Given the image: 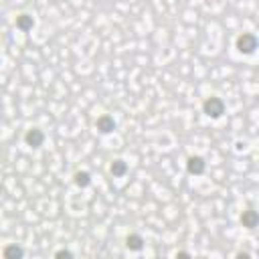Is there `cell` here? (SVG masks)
I'll return each mask as SVG.
<instances>
[{"label": "cell", "mask_w": 259, "mask_h": 259, "mask_svg": "<svg viewBox=\"0 0 259 259\" xmlns=\"http://www.w3.org/2000/svg\"><path fill=\"white\" fill-rule=\"evenodd\" d=\"M202 113L210 119H219L223 113H225V101L217 95H210L202 101Z\"/></svg>", "instance_id": "6da1fadb"}, {"label": "cell", "mask_w": 259, "mask_h": 259, "mask_svg": "<svg viewBox=\"0 0 259 259\" xmlns=\"http://www.w3.org/2000/svg\"><path fill=\"white\" fill-rule=\"evenodd\" d=\"M235 49L241 53V55H253L255 49H257V36L253 32H241L237 38H235Z\"/></svg>", "instance_id": "7a4b0ae2"}, {"label": "cell", "mask_w": 259, "mask_h": 259, "mask_svg": "<svg viewBox=\"0 0 259 259\" xmlns=\"http://www.w3.org/2000/svg\"><path fill=\"white\" fill-rule=\"evenodd\" d=\"M24 144H26L28 148H40V146L45 144V132L38 130V127L26 130V134H24Z\"/></svg>", "instance_id": "3957f363"}, {"label": "cell", "mask_w": 259, "mask_h": 259, "mask_svg": "<svg viewBox=\"0 0 259 259\" xmlns=\"http://www.w3.org/2000/svg\"><path fill=\"white\" fill-rule=\"evenodd\" d=\"M186 170H188V174H192V176L204 174V170H206L204 158H202V156H188V160H186Z\"/></svg>", "instance_id": "277c9868"}, {"label": "cell", "mask_w": 259, "mask_h": 259, "mask_svg": "<svg viewBox=\"0 0 259 259\" xmlns=\"http://www.w3.org/2000/svg\"><path fill=\"white\" fill-rule=\"evenodd\" d=\"M95 130H97L99 134H111V132L115 130V119H113V115H109V113L99 115V117L95 119Z\"/></svg>", "instance_id": "5b68a950"}, {"label": "cell", "mask_w": 259, "mask_h": 259, "mask_svg": "<svg viewBox=\"0 0 259 259\" xmlns=\"http://www.w3.org/2000/svg\"><path fill=\"white\" fill-rule=\"evenodd\" d=\"M239 221H241V225H243L245 229L253 231V229L257 227V223H259V214H257V210H253V208H247V210H243V212H241Z\"/></svg>", "instance_id": "8992f818"}, {"label": "cell", "mask_w": 259, "mask_h": 259, "mask_svg": "<svg viewBox=\"0 0 259 259\" xmlns=\"http://www.w3.org/2000/svg\"><path fill=\"white\" fill-rule=\"evenodd\" d=\"M109 174H111L113 178H121V176H125V174H127V162L121 160V158L111 160V164H109Z\"/></svg>", "instance_id": "52a82bcc"}, {"label": "cell", "mask_w": 259, "mask_h": 259, "mask_svg": "<svg viewBox=\"0 0 259 259\" xmlns=\"http://www.w3.org/2000/svg\"><path fill=\"white\" fill-rule=\"evenodd\" d=\"M123 243H125V247L130 249V251H142L144 249V237L140 235V233H130L125 239H123Z\"/></svg>", "instance_id": "ba28073f"}, {"label": "cell", "mask_w": 259, "mask_h": 259, "mask_svg": "<svg viewBox=\"0 0 259 259\" xmlns=\"http://www.w3.org/2000/svg\"><path fill=\"white\" fill-rule=\"evenodd\" d=\"M14 24H16V28H18V30L28 32V30H32V26H34V18H32L28 12H22V14H18V16H16Z\"/></svg>", "instance_id": "9c48e42d"}, {"label": "cell", "mask_w": 259, "mask_h": 259, "mask_svg": "<svg viewBox=\"0 0 259 259\" xmlns=\"http://www.w3.org/2000/svg\"><path fill=\"white\" fill-rule=\"evenodd\" d=\"M73 182H75V186H79V188H87V186L91 184V172H87V170H77V172L73 174Z\"/></svg>", "instance_id": "30bf717a"}, {"label": "cell", "mask_w": 259, "mask_h": 259, "mask_svg": "<svg viewBox=\"0 0 259 259\" xmlns=\"http://www.w3.org/2000/svg\"><path fill=\"white\" fill-rule=\"evenodd\" d=\"M2 255H4L6 259H20V257H24V249H22L20 245H16V243H10V245L4 247Z\"/></svg>", "instance_id": "8fae6325"}, {"label": "cell", "mask_w": 259, "mask_h": 259, "mask_svg": "<svg viewBox=\"0 0 259 259\" xmlns=\"http://www.w3.org/2000/svg\"><path fill=\"white\" fill-rule=\"evenodd\" d=\"M55 257H67V259H71L73 253H71L69 249H57V251H55Z\"/></svg>", "instance_id": "7c38bea8"}, {"label": "cell", "mask_w": 259, "mask_h": 259, "mask_svg": "<svg viewBox=\"0 0 259 259\" xmlns=\"http://www.w3.org/2000/svg\"><path fill=\"white\" fill-rule=\"evenodd\" d=\"M235 257H237V259H249V257H251V253H249V251H237V253H235Z\"/></svg>", "instance_id": "4fadbf2b"}, {"label": "cell", "mask_w": 259, "mask_h": 259, "mask_svg": "<svg viewBox=\"0 0 259 259\" xmlns=\"http://www.w3.org/2000/svg\"><path fill=\"white\" fill-rule=\"evenodd\" d=\"M178 257H182V259H188V257H190V253H188V251H176V259H178Z\"/></svg>", "instance_id": "5bb4252c"}, {"label": "cell", "mask_w": 259, "mask_h": 259, "mask_svg": "<svg viewBox=\"0 0 259 259\" xmlns=\"http://www.w3.org/2000/svg\"><path fill=\"white\" fill-rule=\"evenodd\" d=\"M0 65H2V63H0Z\"/></svg>", "instance_id": "9a60e30c"}]
</instances>
